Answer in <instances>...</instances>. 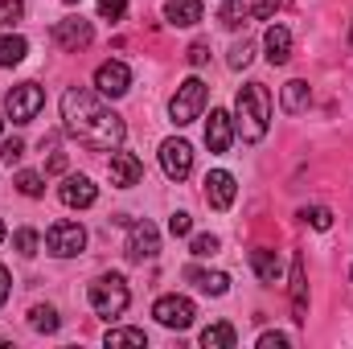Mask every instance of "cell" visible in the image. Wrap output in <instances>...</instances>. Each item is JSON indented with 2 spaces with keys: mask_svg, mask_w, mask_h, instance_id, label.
Wrapping results in <instances>:
<instances>
[{
  "mask_svg": "<svg viewBox=\"0 0 353 349\" xmlns=\"http://www.w3.org/2000/svg\"><path fill=\"white\" fill-rule=\"evenodd\" d=\"M12 247H17V255L33 259V255H37V230H17V235H12Z\"/></svg>",
  "mask_w": 353,
  "mask_h": 349,
  "instance_id": "f1b7e54d",
  "label": "cell"
},
{
  "mask_svg": "<svg viewBox=\"0 0 353 349\" xmlns=\"http://www.w3.org/2000/svg\"><path fill=\"white\" fill-rule=\"evenodd\" d=\"M0 243H4V222H0Z\"/></svg>",
  "mask_w": 353,
  "mask_h": 349,
  "instance_id": "60d3db41",
  "label": "cell"
},
{
  "mask_svg": "<svg viewBox=\"0 0 353 349\" xmlns=\"http://www.w3.org/2000/svg\"><path fill=\"white\" fill-rule=\"evenodd\" d=\"M267 128H271V94L263 83H247L234 99V132L247 144H255L267 136Z\"/></svg>",
  "mask_w": 353,
  "mask_h": 349,
  "instance_id": "7a4b0ae2",
  "label": "cell"
},
{
  "mask_svg": "<svg viewBox=\"0 0 353 349\" xmlns=\"http://www.w3.org/2000/svg\"><path fill=\"white\" fill-rule=\"evenodd\" d=\"M29 325L37 329V333H58V312L50 308V304H37V308H29Z\"/></svg>",
  "mask_w": 353,
  "mask_h": 349,
  "instance_id": "d4e9b609",
  "label": "cell"
},
{
  "mask_svg": "<svg viewBox=\"0 0 353 349\" xmlns=\"http://www.w3.org/2000/svg\"><path fill=\"white\" fill-rule=\"evenodd\" d=\"M230 140H234V115L222 111V107H214L210 119H205V144H210V152H226Z\"/></svg>",
  "mask_w": 353,
  "mask_h": 349,
  "instance_id": "4fadbf2b",
  "label": "cell"
},
{
  "mask_svg": "<svg viewBox=\"0 0 353 349\" xmlns=\"http://www.w3.org/2000/svg\"><path fill=\"white\" fill-rule=\"evenodd\" d=\"M279 12V0H251V17H259V21H271Z\"/></svg>",
  "mask_w": 353,
  "mask_h": 349,
  "instance_id": "d590c367",
  "label": "cell"
},
{
  "mask_svg": "<svg viewBox=\"0 0 353 349\" xmlns=\"http://www.w3.org/2000/svg\"><path fill=\"white\" fill-rule=\"evenodd\" d=\"M205 99H210V87L201 83V79H185L176 94L169 99V115H173L176 128H185V123H193L201 111H205Z\"/></svg>",
  "mask_w": 353,
  "mask_h": 349,
  "instance_id": "277c9868",
  "label": "cell"
},
{
  "mask_svg": "<svg viewBox=\"0 0 353 349\" xmlns=\"http://www.w3.org/2000/svg\"><path fill=\"white\" fill-rule=\"evenodd\" d=\"M62 128L94 152H115L128 136L123 119L103 103V94H94L87 87H70L62 94Z\"/></svg>",
  "mask_w": 353,
  "mask_h": 349,
  "instance_id": "6da1fadb",
  "label": "cell"
},
{
  "mask_svg": "<svg viewBox=\"0 0 353 349\" xmlns=\"http://www.w3.org/2000/svg\"><path fill=\"white\" fill-rule=\"evenodd\" d=\"M62 169H66V157H62V152H54V157H50V173H62Z\"/></svg>",
  "mask_w": 353,
  "mask_h": 349,
  "instance_id": "ab89813d",
  "label": "cell"
},
{
  "mask_svg": "<svg viewBox=\"0 0 353 349\" xmlns=\"http://www.w3.org/2000/svg\"><path fill=\"white\" fill-rule=\"evenodd\" d=\"M25 17V0H0V29H12Z\"/></svg>",
  "mask_w": 353,
  "mask_h": 349,
  "instance_id": "83f0119b",
  "label": "cell"
},
{
  "mask_svg": "<svg viewBox=\"0 0 353 349\" xmlns=\"http://www.w3.org/2000/svg\"><path fill=\"white\" fill-rule=\"evenodd\" d=\"M50 37H54V46H58V50L79 54V50H87V46H90L94 29H90V21H83V17H66V21H54Z\"/></svg>",
  "mask_w": 353,
  "mask_h": 349,
  "instance_id": "52a82bcc",
  "label": "cell"
},
{
  "mask_svg": "<svg viewBox=\"0 0 353 349\" xmlns=\"http://www.w3.org/2000/svg\"><path fill=\"white\" fill-rule=\"evenodd\" d=\"M152 317L165 325V329H189L193 325V317H197V308H193V300L189 296H161L157 304H152Z\"/></svg>",
  "mask_w": 353,
  "mask_h": 349,
  "instance_id": "ba28073f",
  "label": "cell"
},
{
  "mask_svg": "<svg viewBox=\"0 0 353 349\" xmlns=\"http://www.w3.org/2000/svg\"><path fill=\"white\" fill-rule=\"evenodd\" d=\"M46 247H50V255H58V259H74V255H83V247H87V230H83L79 222H54V226L46 230Z\"/></svg>",
  "mask_w": 353,
  "mask_h": 349,
  "instance_id": "8992f818",
  "label": "cell"
},
{
  "mask_svg": "<svg viewBox=\"0 0 353 349\" xmlns=\"http://www.w3.org/2000/svg\"><path fill=\"white\" fill-rule=\"evenodd\" d=\"M140 177H144V165H140V157L136 152H111V185L115 189H132V185H140Z\"/></svg>",
  "mask_w": 353,
  "mask_h": 349,
  "instance_id": "5bb4252c",
  "label": "cell"
},
{
  "mask_svg": "<svg viewBox=\"0 0 353 349\" xmlns=\"http://www.w3.org/2000/svg\"><path fill=\"white\" fill-rule=\"evenodd\" d=\"M247 17H251V4H239V0H226V4L218 8V21H222L226 29H239V25H247Z\"/></svg>",
  "mask_w": 353,
  "mask_h": 349,
  "instance_id": "cb8c5ba5",
  "label": "cell"
},
{
  "mask_svg": "<svg viewBox=\"0 0 353 349\" xmlns=\"http://www.w3.org/2000/svg\"><path fill=\"white\" fill-rule=\"evenodd\" d=\"M279 103H283V111H288V115H300V111H308V103H312V90H308V83L292 79V83L283 87V94H279Z\"/></svg>",
  "mask_w": 353,
  "mask_h": 349,
  "instance_id": "ffe728a7",
  "label": "cell"
},
{
  "mask_svg": "<svg viewBox=\"0 0 353 349\" xmlns=\"http://www.w3.org/2000/svg\"><path fill=\"white\" fill-rule=\"evenodd\" d=\"M350 41H353V29H350Z\"/></svg>",
  "mask_w": 353,
  "mask_h": 349,
  "instance_id": "ee69618b",
  "label": "cell"
},
{
  "mask_svg": "<svg viewBox=\"0 0 353 349\" xmlns=\"http://www.w3.org/2000/svg\"><path fill=\"white\" fill-rule=\"evenodd\" d=\"M21 157H25V140H4V144H0V161H4V165H17Z\"/></svg>",
  "mask_w": 353,
  "mask_h": 349,
  "instance_id": "d6a6232c",
  "label": "cell"
},
{
  "mask_svg": "<svg viewBox=\"0 0 353 349\" xmlns=\"http://www.w3.org/2000/svg\"><path fill=\"white\" fill-rule=\"evenodd\" d=\"M161 169H165L169 181H185L193 173V148L185 140H165L161 144Z\"/></svg>",
  "mask_w": 353,
  "mask_h": 349,
  "instance_id": "30bf717a",
  "label": "cell"
},
{
  "mask_svg": "<svg viewBox=\"0 0 353 349\" xmlns=\"http://www.w3.org/2000/svg\"><path fill=\"white\" fill-rule=\"evenodd\" d=\"M128 304H132V292H128V283H123V275H99L94 283H90V308L99 312V317H123L128 312Z\"/></svg>",
  "mask_w": 353,
  "mask_h": 349,
  "instance_id": "3957f363",
  "label": "cell"
},
{
  "mask_svg": "<svg viewBox=\"0 0 353 349\" xmlns=\"http://www.w3.org/2000/svg\"><path fill=\"white\" fill-rule=\"evenodd\" d=\"M185 279H193L205 296H226V288H230V275H226V271H201V267H189Z\"/></svg>",
  "mask_w": 353,
  "mask_h": 349,
  "instance_id": "d6986e66",
  "label": "cell"
},
{
  "mask_svg": "<svg viewBox=\"0 0 353 349\" xmlns=\"http://www.w3.org/2000/svg\"><path fill=\"white\" fill-rule=\"evenodd\" d=\"M25 54H29V41L21 33H4L0 37V66H17V62H25Z\"/></svg>",
  "mask_w": 353,
  "mask_h": 349,
  "instance_id": "44dd1931",
  "label": "cell"
},
{
  "mask_svg": "<svg viewBox=\"0 0 353 349\" xmlns=\"http://www.w3.org/2000/svg\"><path fill=\"white\" fill-rule=\"evenodd\" d=\"M300 218L312 226V230H329L333 226V210H325V206H312V210H300Z\"/></svg>",
  "mask_w": 353,
  "mask_h": 349,
  "instance_id": "4316f807",
  "label": "cell"
},
{
  "mask_svg": "<svg viewBox=\"0 0 353 349\" xmlns=\"http://www.w3.org/2000/svg\"><path fill=\"white\" fill-rule=\"evenodd\" d=\"M41 107H46V90L37 87V83H17L4 94V115L12 123H33Z\"/></svg>",
  "mask_w": 353,
  "mask_h": 349,
  "instance_id": "5b68a950",
  "label": "cell"
},
{
  "mask_svg": "<svg viewBox=\"0 0 353 349\" xmlns=\"http://www.w3.org/2000/svg\"><path fill=\"white\" fill-rule=\"evenodd\" d=\"M58 197H62V206H70V210H87V206H94L99 189H94L90 177H66L62 189H58Z\"/></svg>",
  "mask_w": 353,
  "mask_h": 349,
  "instance_id": "9a60e30c",
  "label": "cell"
},
{
  "mask_svg": "<svg viewBox=\"0 0 353 349\" xmlns=\"http://www.w3.org/2000/svg\"><path fill=\"white\" fill-rule=\"evenodd\" d=\"M251 267H255V275H259L263 283H275V279H279V259H275V251H267V247H255V251H251Z\"/></svg>",
  "mask_w": 353,
  "mask_h": 349,
  "instance_id": "7402d4cb",
  "label": "cell"
},
{
  "mask_svg": "<svg viewBox=\"0 0 353 349\" xmlns=\"http://www.w3.org/2000/svg\"><path fill=\"white\" fill-rule=\"evenodd\" d=\"M107 346L115 349V346H148V333L144 329H107Z\"/></svg>",
  "mask_w": 353,
  "mask_h": 349,
  "instance_id": "484cf974",
  "label": "cell"
},
{
  "mask_svg": "<svg viewBox=\"0 0 353 349\" xmlns=\"http://www.w3.org/2000/svg\"><path fill=\"white\" fill-rule=\"evenodd\" d=\"M128 87H132V70L123 62H103L94 70V90L103 99H119V94H128Z\"/></svg>",
  "mask_w": 353,
  "mask_h": 349,
  "instance_id": "8fae6325",
  "label": "cell"
},
{
  "mask_svg": "<svg viewBox=\"0 0 353 349\" xmlns=\"http://www.w3.org/2000/svg\"><path fill=\"white\" fill-rule=\"evenodd\" d=\"M234 193H239L234 173H226V169L205 173V201H210L214 210H230V206H234Z\"/></svg>",
  "mask_w": 353,
  "mask_h": 349,
  "instance_id": "7c38bea8",
  "label": "cell"
},
{
  "mask_svg": "<svg viewBox=\"0 0 353 349\" xmlns=\"http://www.w3.org/2000/svg\"><path fill=\"white\" fill-rule=\"evenodd\" d=\"M210 62V46L205 41H193L189 46V66H205Z\"/></svg>",
  "mask_w": 353,
  "mask_h": 349,
  "instance_id": "8d00e7d4",
  "label": "cell"
},
{
  "mask_svg": "<svg viewBox=\"0 0 353 349\" xmlns=\"http://www.w3.org/2000/svg\"><path fill=\"white\" fill-rule=\"evenodd\" d=\"M283 346H288L283 333H263V337H259V349H283Z\"/></svg>",
  "mask_w": 353,
  "mask_h": 349,
  "instance_id": "74e56055",
  "label": "cell"
},
{
  "mask_svg": "<svg viewBox=\"0 0 353 349\" xmlns=\"http://www.w3.org/2000/svg\"><path fill=\"white\" fill-rule=\"evenodd\" d=\"M251 58H255V46H251V41H239V46L230 50V66H234V70L251 66Z\"/></svg>",
  "mask_w": 353,
  "mask_h": 349,
  "instance_id": "1f68e13d",
  "label": "cell"
},
{
  "mask_svg": "<svg viewBox=\"0 0 353 349\" xmlns=\"http://www.w3.org/2000/svg\"><path fill=\"white\" fill-rule=\"evenodd\" d=\"M189 251H193L197 259H210V255H218V239H214V235H197V239L189 243Z\"/></svg>",
  "mask_w": 353,
  "mask_h": 349,
  "instance_id": "4dcf8cb0",
  "label": "cell"
},
{
  "mask_svg": "<svg viewBox=\"0 0 353 349\" xmlns=\"http://www.w3.org/2000/svg\"><path fill=\"white\" fill-rule=\"evenodd\" d=\"M62 4H79V0H62Z\"/></svg>",
  "mask_w": 353,
  "mask_h": 349,
  "instance_id": "b9f144b4",
  "label": "cell"
},
{
  "mask_svg": "<svg viewBox=\"0 0 353 349\" xmlns=\"http://www.w3.org/2000/svg\"><path fill=\"white\" fill-rule=\"evenodd\" d=\"M128 259L132 263H144V259H157V251H161V235H157V226L144 218V222H128Z\"/></svg>",
  "mask_w": 353,
  "mask_h": 349,
  "instance_id": "9c48e42d",
  "label": "cell"
},
{
  "mask_svg": "<svg viewBox=\"0 0 353 349\" xmlns=\"http://www.w3.org/2000/svg\"><path fill=\"white\" fill-rule=\"evenodd\" d=\"M201 12H205V4H201V0H169V4H165V21L176 25V29L197 25V21H201Z\"/></svg>",
  "mask_w": 353,
  "mask_h": 349,
  "instance_id": "ac0fdd59",
  "label": "cell"
},
{
  "mask_svg": "<svg viewBox=\"0 0 353 349\" xmlns=\"http://www.w3.org/2000/svg\"><path fill=\"white\" fill-rule=\"evenodd\" d=\"M263 50H267V62H271V66H283V62L292 58V33H288L283 25H271L263 33Z\"/></svg>",
  "mask_w": 353,
  "mask_h": 349,
  "instance_id": "e0dca14e",
  "label": "cell"
},
{
  "mask_svg": "<svg viewBox=\"0 0 353 349\" xmlns=\"http://www.w3.org/2000/svg\"><path fill=\"white\" fill-rule=\"evenodd\" d=\"M8 292H12V275H8V267L0 263V304L8 300Z\"/></svg>",
  "mask_w": 353,
  "mask_h": 349,
  "instance_id": "f35d334b",
  "label": "cell"
},
{
  "mask_svg": "<svg viewBox=\"0 0 353 349\" xmlns=\"http://www.w3.org/2000/svg\"><path fill=\"white\" fill-rule=\"evenodd\" d=\"M201 346L205 349H234V325H226V321L210 325V329L201 333Z\"/></svg>",
  "mask_w": 353,
  "mask_h": 349,
  "instance_id": "603a6c76",
  "label": "cell"
},
{
  "mask_svg": "<svg viewBox=\"0 0 353 349\" xmlns=\"http://www.w3.org/2000/svg\"><path fill=\"white\" fill-rule=\"evenodd\" d=\"M169 230H173V239H185V235L193 230V218H189L185 210H176L173 218H169Z\"/></svg>",
  "mask_w": 353,
  "mask_h": 349,
  "instance_id": "e575fe53",
  "label": "cell"
},
{
  "mask_svg": "<svg viewBox=\"0 0 353 349\" xmlns=\"http://www.w3.org/2000/svg\"><path fill=\"white\" fill-rule=\"evenodd\" d=\"M17 189H21L25 197H41V193H46L41 173H29V169H25V173H17Z\"/></svg>",
  "mask_w": 353,
  "mask_h": 349,
  "instance_id": "f546056e",
  "label": "cell"
},
{
  "mask_svg": "<svg viewBox=\"0 0 353 349\" xmlns=\"http://www.w3.org/2000/svg\"><path fill=\"white\" fill-rule=\"evenodd\" d=\"M128 0H99V21H119Z\"/></svg>",
  "mask_w": 353,
  "mask_h": 349,
  "instance_id": "836d02e7",
  "label": "cell"
},
{
  "mask_svg": "<svg viewBox=\"0 0 353 349\" xmlns=\"http://www.w3.org/2000/svg\"><path fill=\"white\" fill-rule=\"evenodd\" d=\"M0 132H4V119H0Z\"/></svg>",
  "mask_w": 353,
  "mask_h": 349,
  "instance_id": "7bdbcfd3",
  "label": "cell"
},
{
  "mask_svg": "<svg viewBox=\"0 0 353 349\" xmlns=\"http://www.w3.org/2000/svg\"><path fill=\"white\" fill-rule=\"evenodd\" d=\"M288 283H292V312H296L292 321L304 325V321H308V275H304V259H300V255L292 259V279H288Z\"/></svg>",
  "mask_w": 353,
  "mask_h": 349,
  "instance_id": "2e32d148",
  "label": "cell"
}]
</instances>
